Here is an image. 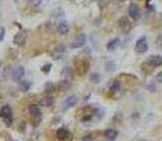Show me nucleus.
Here are the masks:
<instances>
[{
    "label": "nucleus",
    "mask_w": 162,
    "mask_h": 141,
    "mask_svg": "<svg viewBox=\"0 0 162 141\" xmlns=\"http://www.w3.org/2000/svg\"><path fill=\"white\" fill-rule=\"evenodd\" d=\"M69 135H71V133H69V130L65 128V127H61V128L57 130V138L58 140H61V141L68 140Z\"/></svg>",
    "instance_id": "obj_6"
},
{
    "label": "nucleus",
    "mask_w": 162,
    "mask_h": 141,
    "mask_svg": "<svg viewBox=\"0 0 162 141\" xmlns=\"http://www.w3.org/2000/svg\"><path fill=\"white\" fill-rule=\"evenodd\" d=\"M76 102H78L76 96H69V97L65 100V104H63V109L68 110V109H71V107H73L75 104H76Z\"/></svg>",
    "instance_id": "obj_11"
},
{
    "label": "nucleus",
    "mask_w": 162,
    "mask_h": 141,
    "mask_svg": "<svg viewBox=\"0 0 162 141\" xmlns=\"http://www.w3.org/2000/svg\"><path fill=\"white\" fill-rule=\"evenodd\" d=\"M106 69H107V70H113L114 69V62H107V64H106Z\"/></svg>",
    "instance_id": "obj_25"
},
{
    "label": "nucleus",
    "mask_w": 162,
    "mask_h": 141,
    "mask_svg": "<svg viewBox=\"0 0 162 141\" xmlns=\"http://www.w3.org/2000/svg\"><path fill=\"white\" fill-rule=\"evenodd\" d=\"M119 44H120V39H119V38H113L111 41H109V44H107V50H109V51H113L114 48H116Z\"/></svg>",
    "instance_id": "obj_17"
},
{
    "label": "nucleus",
    "mask_w": 162,
    "mask_h": 141,
    "mask_svg": "<svg viewBox=\"0 0 162 141\" xmlns=\"http://www.w3.org/2000/svg\"><path fill=\"white\" fill-rule=\"evenodd\" d=\"M156 44H158V47L162 50V35H159L158 38H156Z\"/></svg>",
    "instance_id": "obj_26"
},
{
    "label": "nucleus",
    "mask_w": 162,
    "mask_h": 141,
    "mask_svg": "<svg viewBox=\"0 0 162 141\" xmlns=\"http://www.w3.org/2000/svg\"><path fill=\"white\" fill-rule=\"evenodd\" d=\"M148 50V44H147V38L145 37H141L138 41L135 42V51L138 54H142Z\"/></svg>",
    "instance_id": "obj_4"
},
{
    "label": "nucleus",
    "mask_w": 162,
    "mask_h": 141,
    "mask_svg": "<svg viewBox=\"0 0 162 141\" xmlns=\"http://www.w3.org/2000/svg\"><path fill=\"white\" fill-rule=\"evenodd\" d=\"M26 38H27V33L26 31H21V33H18L17 35L14 37V44L16 45H24Z\"/></svg>",
    "instance_id": "obj_9"
},
{
    "label": "nucleus",
    "mask_w": 162,
    "mask_h": 141,
    "mask_svg": "<svg viewBox=\"0 0 162 141\" xmlns=\"http://www.w3.org/2000/svg\"><path fill=\"white\" fill-rule=\"evenodd\" d=\"M41 3H43V0H28V4L30 6H35V7H37V6H40Z\"/></svg>",
    "instance_id": "obj_23"
},
{
    "label": "nucleus",
    "mask_w": 162,
    "mask_h": 141,
    "mask_svg": "<svg viewBox=\"0 0 162 141\" xmlns=\"http://www.w3.org/2000/svg\"><path fill=\"white\" fill-rule=\"evenodd\" d=\"M20 87H21V90H28V87H30V82H27V81H21V82H20Z\"/></svg>",
    "instance_id": "obj_20"
},
{
    "label": "nucleus",
    "mask_w": 162,
    "mask_h": 141,
    "mask_svg": "<svg viewBox=\"0 0 162 141\" xmlns=\"http://www.w3.org/2000/svg\"><path fill=\"white\" fill-rule=\"evenodd\" d=\"M117 134H119L117 130H113V128H109V130H106V131H104V135L107 138H110V140H114V138L117 137Z\"/></svg>",
    "instance_id": "obj_16"
},
{
    "label": "nucleus",
    "mask_w": 162,
    "mask_h": 141,
    "mask_svg": "<svg viewBox=\"0 0 162 141\" xmlns=\"http://www.w3.org/2000/svg\"><path fill=\"white\" fill-rule=\"evenodd\" d=\"M41 104H43V106H52V104H54V97H52V96H49V95H47V96H44L43 99H41Z\"/></svg>",
    "instance_id": "obj_14"
},
{
    "label": "nucleus",
    "mask_w": 162,
    "mask_h": 141,
    "mask_svg": "<svg viewBox=\"0 0 162 141\" xmlns=\"http://www.w3.org/2000/svg\"><path fill=\"white\" fill-rule=\"evenodd\" d=\"M41 70H43L44 73H48L49 70H51V64H45L43 68H41Z\"/></svg>",
    "instance_id": "obj_24"
},
{
    "label": "nucleus",
    "mask_w": 162,
    "mask_h": 141,
    "mask_svg": "<svg viewBox=\"0 0 162 141\" xmlns=\"http://www.w3.org/2000/svg\"><path fill=\"white\" fill-rule=\"evenodd\" d=\"M65 54H66V47H65V45H58V47L54 50L52 55H54L55 58H63Z\"/></svg>",
    "instance_id": "obj_8"
},
{
    "label": "nucleus",
    "mask_w": 162,
    "mask_h": 141,
    "mask_svg": "<svg viewBox=\"0 0 162 141\" xmlns=\"http://www.w3.org/2000/svg\"><path fill=\"white\" fill-rule=\"evenodd\" d=\"M119 89H120V83H119V82H114V83H111V86H110L111 92H117Z\"/></svg>",
    "instance_id": "obj_22"
},
{
    "label": "nucleus",
    "mask_w": 162,
    "mask_h": 141,
    "mask_svg": "<svg viewBox=\"0 0 162 141\" xmlns=\"http://www.w3.org/2000/svg\"><path fill=\"white\" fill-rule=\"evenodd\" d=\"M69 86H71V83H69V81H63V79H62V82H61V83L58 85V89L63 90V89H68Z\"/></svg>",
    "instance_id": "obj_18"
},
{
    "label": "nucleus",
    "mask_w": 162,
    "mask_h": 141,
    "mask_svg": "<svg viewBox=\"0 0 162 141\" xmlns=\"http://www.w3.org/2000/svg\"><path fill=\"white\" fill-rule=\"evenodd\" d=\"M69 31V25L66 21H62L59 23V25H58V33L59 34H66Z\"/></svg>",
    "instance_id": "obj_15"
},
{
    "label": "nucleus",
    "mask_w": 162,
    "mask_h": 141,
    "mask_svg": "<svg viewBox=\"0 0 162 141\" xmlns=\"http://www.w3.org/2000/svg\"><path fill=\"white\" fill-rule=\"evenodd\" d=\"M0 117H3L4 123L9 126L12 123V107L9 104H4L2 109H0Z\"/></svg>",
    "instance_id": "obj_1"
},
{
    "label": "nucleus",
    "mask_w": 162,
    "mask_h": 141,
    "mask_svg": "<svg viewBox=\"0 0 162 141\" xmlns=\"http://www.w3.org/2000/svg\"><path fill=\"white\" fill-rule=\"evenodd\" d=\"M128 14H130V17L133 20H138L139 17H141V11H139V7L135 4V3H131L130 6H128Z\"/></svg>",
    "instance_id": "obj_2"
},
{
    "label": "nucleus",
    "mask_w": 162,
    "mask_h": 141,
    "mask_svg": "<svg viewBox=\"0 0 162 141\" xmlns=\"http://www.w3.org/2000/svg\"><path fill=\"white\" fill-rule=\"evenodd\" d=\"M69 2H75V0H69Z\"/></svg>",
    "instance_id": "obj_30"
},
{
    "label": "nucleus",
    "mask_w": 162,
    "mask_h": 141,
    "mask_svg": "<svg viewBox=\"0 0 162 141\" xmlns=\"http://www.w3.org/2000/svg\"><path fill=\"white\" fill-rule=\"evenodd\" d=\"M85 44H86V35L80 33V34H78L76 38L72 41L71 47H72V48H82Z\"/></svg>",
    "instance_id": "obj_3"
},
{
    "label": "nucleus",
    "mask_w": 162,
    "mask_h": 141,
    "mask_svg": "<svg viewBox=\"0 0 162 141\" xmlns=\"http://www.w3.org/2000/svg\"><path fill=\"white\" fill-rule=\"evenodd\" d=\"M93 140V135L89 134V137H83V141H92Z\"/></svg>",
    "instance_id": "obj_29"
},
{
    "label": "nucleus",
    "mask_w": 162,
    "mask_h": 141,
    "mask_svg": "<svg viewBox=\"0 0 162 141\" xmlns=\"http://www.w3.org/2000/svg\"><path fill=\"white\" fill-rule=\"evenodd\" d=\"M4 38V28L3 27H0V41Z\"/></svg>",
    "instance_id": "obj_27"
},
{
    "label": "nucleus",
    "mask_w": 162,
    "mask_h": 141,
    "mask_svg": "<svg viewBox=\"0 0 162 141\" xmlns=\"http://www.w3.org/2000/svg\"><path fill=\"white\" fill-rule=\"evenodd\" d=\"M148 64H149L151 66H159V65H162V56L151 55L149 59H148Z\"/></svg>",
    "instance_id": "obj_10"
},
{
    "label": "nucleus",
    "mask_w": 162,
    "mask_h": 141,
    "mask_svg": "<svg viewBox=\"0 0 162 141\" xmlns=\"http://www.w3.org/2000/svg\"><path fill=\"white\" fill-rule=\"evenodd\" d=\"M72 73H73V72H72V68L71 66H66L65 69L62 70V79H63V81H71V79H72Z\"/></svg>",
    "instance_id": "obj_13"
},
{
    "label": "nucleus",
    "mask_w": 162,
    "mask_h": 141,
    "mask_svg": "<svg viewBox=\"0 0 162 141\" xmlns=\"http://www.w3.org/2000/svg\"><path fill=\"white\" fill-rule=\"evenodd\" d=\"M119 25L123 31H130V28H131L133 24L130 23V20H128L127 17H121V18L119 20Z\"/></svg>",
    "instance_id": "obj_7"
},
{
    "label": "nucleus",
    "mask_w": 162,
    "mask_h": 141,
    "mask_svg": "<svg viewBox=\"0 0 162 141\" xmlns=\"http://www.w3.org/2000/svg\"><path fill=\"white\" fill-rule=\"evenodd\" d=\"M156 82H159V83L162 82V72H159L158 75H156Z\"/></svg>",
    "instance_id": "obj_28"
},
{
    "label": "nucleus",
    "mask_w": 162,
    "mask_h": 141,
    "mask_svg": "<svg viewBox=\"0 0 162 141\" xmlns=\"http://www.w3.org/2000/svg\"><path fill=\"white\" fill-rule=\"evenodd\" d=\"M28 113H30L31 116L40 117V116H41V109H40V106H37V104H31V106L28 107Z\"/></svg>",
    "instance_id": "obj_12"
},
{
    "label": "nucleus",
    "mask_w": 162,
    "mask_h": 141,
    "mask_svg": "<svg viewBox=\"0 0 162 141\" xmlns=\"http://www.w3.org/2000/svg\"><path fill=\"white\" fill-rule=\"evenodd\" d=\"M23 76H24V68L23 66H17L13 69L12 72V79L16 82H21L23 81Z\"/></svg>",
    "instance_id": "obj_5"
},
{
    "label": "nucleus",
    "mask_w": 162,
    "mask_h": 141,
    "mask_svg": "<svg viewBox=\"0 0 162 141\" xmlns=\"http://www.w3.org/2000/svg\"><path fill=\"white\" fill-rule=\"evenodd\" d=\"M90 81H92V83H99V82H100V75H99V73H96V72L92 73V75H90Z\"/></svg>",
    "instance_id": "obj_19"
},
{
    "label": "nucleus",
    "mask_w": 162,
    "mask_h": 141,
    "mask_svg": "<svg viewBox=\"0 0 162 141\" xmlns=\"http://www.w3.org/2000/svg\"><path fill=\"white\" fill-rule=\"evenodd\" d=\"M55 87H58V86H57L55 83H51V82L45 85V90H47V92H52V90H54Z\"/></svg>",
    "instance_id": "obj_21"
}]
</instances>
